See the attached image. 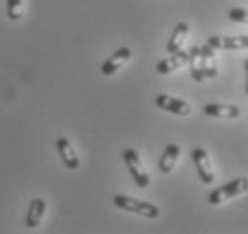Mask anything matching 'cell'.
Instances as JSON below:
<instances>
[{
	"label": "cell",
	"instance_id": "1",
	"mask_svg": "<svg viewBox=\"0 0 248 234\" xmlns=\"http://www.w3.org/2000/svg\"><path fill=\"white\" fill-rule=\"evenodd\" d=\"M113 203H115V207H119V209L128 211V213H135V215H140L144 218H149V220H155L160 215V209L156 205L144 202V200L126 197V195H115L113 197Z\"/></svg>",
	"mask_w": 248,
	"mask_h": 234
},
{
	"label": "cell",
	"instance_id": "2",
	"mask_svg": "<svg viewBox=\"0 0 248 234\" xmlns=\"http://www.w3.org/2000/svg\"><path fill=\"white\" fill-rule=\"evenodd\" d=\"M248 191V179L239 177L236 180H230L221 187H216L214 191L209 193V203L211 205H221V203L229 202L232 198L239 197L243 193Z\"/></svg>",
	"mask_w": 248,
	"mask_h": 234
},
{
	"label": "cell",
	"instance_id": "3",
	"mask_svg": "<svg viewBox=\"0 0 248 234\" xmlns=\"http://www.w3.org/2000/svg\"><path fill=\"white\" fill-rule=\"evenodd\" d=\"M123 159H124V162H126V166H128L130 175L133 177V180H135V184L139 185V187L146 189V187L151 184V179H149V173L146 171V167H144L139 153H137L133 148H128L123 151Z\"/></svg>",
	"mask_w": 248,
	"mask_h": 234
},
{
	"label": "cell",
	"instance_id": "4",
	"mask_svg": "<svg viewBox=\"0 0 248 234\" xmlns=\"http://www.w3.org/2000/svg\"><path fill=\"white\" fill-rule=\"evenodd\" d=\"M191 157H192L194 166H196V171H198L200 180L207 185L214 184V180H216V173H214L212 160H211V157H209V153H207L203 148H196V150H192Z\"/></svg>",
	"mask_w": 248,
	"mask_h": 234
},
{
	"label": "cell",
	"instance_id": "5",
	"mask_svg": "<svg viewBox=\"0 0 248 234\" xmlns=\"http://www.w3.org/2000/svg\"><path fill=\"white\" fill-rule=\"evenodd\" d=\"M155 105L162 110L169 112V114H174V116L187 117L191 114V105L184 101V99L173 98V96H168V94H158L155 98Z\"/></svg>",
	"mask_w": 248,
	"mask_h": 234
},
{
	"label": "cell",
	"instance_id": "6",
	"mask_svg": "<svg viewBox=\"0 0 248 234\" xmlns=\"http://www.w3.org/2000/svg\"><path fill=\"white\" fill-rule=\"evenodd\" d=\"M214 50H245L248 49V36H219L214 34L207 40Z\"/></svg>",
	"mask_w": 248,
	"mask_h": 234
},
{
	"label": "cell",
	"instance_id": "7",
	"mask_svg": "<svg viewBox=\"0 0 248 234\" xmlns=\"http://www.w3.org/2000/svg\"><path fill=\"white\" fill-rule=\"evenodd\" d=\"M187 63H189V52L178 50V52L171 54L169 58L160 60V62L156 63V72H158V74H171V72L182 68L184 65H187Z\"/></svg>",
	"mask_w": 248,
	"mask_h": 234
},
{
	"label": "cell",
	"instance_id": "8",
	"mask_svg": "<svg viewBox=\"0 0 248 234\" xmlns=\"http://www.w3.org/2000/svg\"><path fill=\"white\" fill-rule=\"evenodd\" d=\"M130 58H131V49H128V47H121V49L115 50V52L101 65V72H103L105 76H113L119 68L123 67L124 63L130 60Z\"/></svg>",
	"mask_w": 248,
	"mask_h": 234
},
{
	"label": "cell",
	"instance_id": "9",
	"mask_svg": "<svg viewBox=\"0 0 248 234\" xmlns=\"http://www.w3.org/2000/svg\"><path fill=\"white\" fill-rule=\"evenodd\" d=\"M205 116L217 117V119H237L241 116V108L234 105H221V103H211L202 108Z\"/></svg>",
	"mask_w": 248,
	"mask_h": 234
},
{
	"label": "cell",
	"instance_id": "10",
	"mask_svg": "<svg viewBox=\"0 0 248 234\" xmlns=\"http://www.w3.org/2000/svg\"><path fill=\"white\" fill-rule=\"evenodd\" d=\"M56 150L60 157H62L63 164L68 167V169H78L79 167V159H78V155H76L74 148H72V144L68 139L65 137H60L56 141Z\"/></svg>",
	"mask_w": 248,
	"mask_h": 234
},
{
	"label": "cell",
	"instance_id": "11",
	"mask_svg": "<svg viewBox=\"0 0 248 234\" xmlns=\"http://www.w3.org/2000/svg\"><path fill=\"white\" fill-rule=\"evenodd\" d=\"M45 209H47V203L42 198H32L31 203H29V211H27V216H25V225L29 229H34L40 225L42 218L45 215Z\"/></svg>",
	"mask_w": 248,
	"mask_h": 234
},
{
	"label": "cell",
	"instance_id": "12",
	"mask_svg": "<svg viewBox=\"0 0 248 234\" xmlns=\"http://www.w3.org/2000/svg\"><path fill=\"white\" fill-rule=\"evenodd\" d=\"M178 157H180V146H178V144H168L160 157L158 169H160L164 175H169V173L174 169V166H176Z\"/></svg>",
	"mask_w": 248,
	"mask_h": 234
},
{
	"label": "cell",
	"instance_id": "13",
	"mask_svg": "<svg viewBox=\"0 0 248 234\" xmlns=\"http://www.w3.org/2000/svg\"><path fill=\"white\" fill-rule=\"evenodd\" d=\"M189 31H191V27H189V24H186V22H180V24L174 27L173 34H171V38H169V42H168L169 54H174V52L182 50L187 36H189Z\"/></svg>",
	"mask_w": 248,
	"mask_h": 234
},
{
	"label": "cell",
	"instance_id": "14",
	"mask_svg": "<svg viewBox=\"0 0 248 234\" xmlns=\"http://www.w3.org/2000/svg\"><path fill=\"white\" fill-rule=\"evenodd\" d=\"M189 70H191V78L196 83H202L205 80L203 60H202V50H200V47H192L189 50Z\"/></svg>",
	"mask_w": 248,
	"mask_h": 234
},
{
	"label": "cell",
	"instance_id": "15",
	"mask_svg": "<svg viewBox=\"0 0 248 234\" xmlns=\"http://www.w3.org/2000/svg\"><path fill=\"white\" fill-rule=\"evenodd\" d=\"M200 50H202V60H203L205 78L214 80V78L217 76V63H216V54H214V49H212L209 43H205L203 47H200Z\"/></svg>",
	"mask_w": 248,
	"mask_h": 234
},
{
	"label": "cell",
	"instance_id": "16",
	"mask_svg": "<svg viewBox=\"0 0 248 234\" xmlns=\"http://www.w3.org/2000/svg\"><path fill=\"white\" fill-rule=\"evenodd\" d=\"M22 4L24 0H6V7H7V18L16 22V20L22 18Z\"/></svg>",
	"mask_w": 248,
	"mask_h": 234
},
{
	"label": "cell",
	"instance_id": "17",
	"mask_svg": "<svg viewBox=\"0 0 248 234\" xmlns=\"http://www.w3.org/2000/svg\"><path fill=\"white\" fill-rule=\"evenodd\" d=\"M229 18L232 22H239V24H248V9L243 7H232L229 11Z\"/></svg>",
	"mask_w": 248,
	"mask_h": 234
},
{
	"label": "cell",
	"instance_id": "18",
	"mask_svg": "<svg viewBox=\"0 0 248 234\" xmlns=\"http://www.w3.org/2000/svg\"><path fill=\"white\" fill-rule=\"evenodd\" d=\"M245 92L248 96V60L245 62Z\"/></svg>",
	"mask_w": 248,
	"mask_h": 234
}]
</instances>
